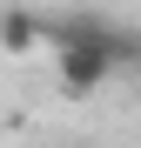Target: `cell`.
I'll return each mask as SVG.
<instances>
[{
    "instance_id": "1",
    "label": "cell",
    "mask_w": 141,
    "mask_h": 148,
    "mask_svg": "<svg viewBox=\"0 0 141 148\" xmlns=\"http://www.w3.org/2000/svg\"><path fill=\"white\" fill-rule=\"evenodd\" d=\"M40 40H47V14H34V7H7L0 14V47L7 54H34Z\"/></svg>"
}]
</instances>
